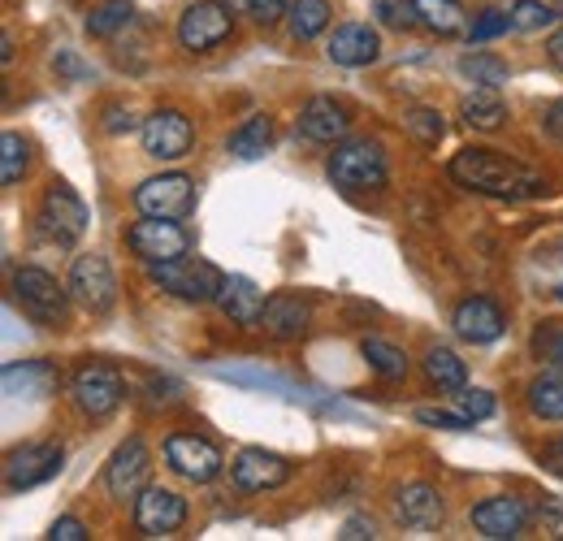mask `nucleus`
<instances>
[{
    "instance_id": "nucleus-1",
    "label": "nucleus",
    "mask_w": 563,
    "mask_h": 541,
    "mask_svg": "<svg viewBox=\"0 0 563 541\" xmlns=\"http://www.w3.org/2000/svg\"><path fill=\"white\" fill-rule=\"evenodd\" d=\"M451 178L464 187V191H477V196H490V200H533L547 191V178L533 174L529 165L494 152V147H464L455 152L451 161Z\"/></svg>"
},
{
    "instance_id": "nucleus-2",
    "label": "nucleus",
    "mask_w": 563,
    "mask_h": 541,
    "mask_svg": "<svg viewBox=\"0 0 563 541\" xmlns=\"http://www.w3.org/2000/svg\"><path fill=\"white\" fill-rule=\"evenodd\" d=\"M325 174H330V183L343 187V191H377V187H386V178H390L386 147H382L377 139H343V143H334Z\"/></svg>"
},
{
    "instance_id": "nucleus-3",
    "label": "nucleus",
    "mask_w": 563,
    "mask_h": 541,
    "mask_svg": "<svg viewBox=\"0 0 563 541\" xmlns=\"http://www.w3.org/2000/svg\"><path fill=\"white\" fill-rule=\"evenodd\" d=\"M147 277L183 303H212L225 286V273L209 261H200V256H178V261H165V265H147Z\"/></svg>"
},
{
    "instance_id": "nucleus-4",
    "label": "nucleus",
    "mask_w": 563,
    "mask_h": 541,
    "mask_svg": "<svg viewBox=\"0 0 563 541\" xmlns=\"http://www.w3.org/2000/svg\"><path fill=\"white\" fill-rule=\"evenodd\" d=\"M13 303L35 321V325H57L70 303V286H62L48 269L22 265L13 273Z\"/></svg>"
},
{
    "instance_id": "nucleus-5",
    "label": "nucleus",
    "mask_w": 563,
    "mask_h": 541,
    "mask_svg": "<svg viewBox=\"0 0 563 541\" xmlns=\"http://www.w3.org/2000/svg\"><path fill=\"white\" fill-rule=\"evenodd\" d=\"M70 395H74V407H78L82 416L104 420V416H113V411L122 407L126 382H122V373L109 368V364H82L70 377Z\"/></svg>"
},
{
    "instance_id": "nucleus-6",
    "label": "nucleus",
    "mask_w": 563,
    "mask_h": 541,
    "mask_svg": "<svg viewBox=\"0 0 563 541\" xmlns=\"http://www.w3.org/2000/svg\"><path fill=\"white\" fill-rule=\"evenodd\" d=\"M126 247L143 265H165V261H178L191 252V234L174 217H143L126 230Z\"/></svg>"
},
{
    "instance_id": "nucleus-7",
    "label": "nucleus",
    "mask_w": 563,
    "mask_h": 541,
    "mask_svg": "<svg viewBox=\"0 0 563 541\" xmlns=\"http://www.w3.org/2000/svg\"><path fill=\"white\" fill-rule=\"evenodd\" d=\"M165 468L191 481V485H209L212 476H221V468H225V455L217 442L200 438V433H169L165 438Z\"/></svg>"
},
{
    "instance_id": "nucleus-8",
    "label": "nucleus",
    "mask_w": 563,
    "mask_h": 541,
    "mask_svg": "<svg viewBox=\"0 0 563 541\" xmlns=\"http://www.w3.org/2000/svg\"><path fill=\"white\" fill-rule=\"evenodd\" d=\"M140 139L152 161H183L196 147V126L183 109H156L143 118Z\"/></svg>"
},
{
    "instance_id": "nucleus-9",
    "label": "nucleus",
    "mask_w": 563,
    "mask_h": 541,
    "mask_svg": "<svg viewBox=\"0 0 563 541\" xmlns=\"http://www.w3.org/2000/svg\"><path fill=\"white\" fill-rule=\"evenodd\" d=\"M70 299L82 303L87 312H109L118 303V277H113V265L100 256V252H87L70 265Z\"/></svg>"
},
{
    "instance_id": "nucleus-10",
    "label": "nucleus",
    "mask_w": 563,
    "mask_h": 541,
    "mask_svg": "<svg viewBox=\"0 0 563 541\" xmlns=\"http://www.w3.org/2000/svg\"><path fill=\"white\" fill-rule=\"evenodd\" d=\"M533 525V507L516 494H494L473 507V529L490 541H516Z\"/></svg>"
},
{
    "instance_id": "nucleus-11",
    "label": "nucleus",
    "mask_w": 563,
    "mask_h": 541,
    "mask_svg": "<svg viewBox=\"0 0 563 541\" xmlns=\"http://www.w3.org/2000/svg\"><path fill=\"white\" fill-rule=\"evenodd\" d=\"M147 476H152V451L143 446V438H126L113 451V460L104 464V485H109V494L118 503H135L143 489L152 485Z\"/></svg>"
},
{
    "instance_id": "nucleus-12",
    "label": "nucleus",
    "mask_w": 563,
    "mask_h": 541,
    "mask_svg": "<svg viewBox=\"0 0 563 541\" xmlns=\"http://www.w3.org/2000/svg\"><path fill=\"white\" fill-rule=\"evenodd\" d=\"M230 35H234V18H230V9L217 4V0H200V4H191V9L178 18V44H183L187 53H212V48L225 44Z\"/></svg>"
},
{
    "instance_id": "nucleus-13",
    "label": "nucleus",
    "mask_w": 563,
    "mask_h": 541,
    "mask_svg": "<svg viewBox=\"0 0 563 541\" xmlns=\"http://www.w3.org/2000/svg\"><path fill=\"white\" fill-rule=\"evenodd\" d=\"M135 208L143 217H174L183 221L196 208V183L187 174H156L135 187Z\"/></svg>"
},
{
    "instance_id": "nucleus-14",
    "label": "nucleus",
    "mask_w": 563,
    "mask_h": 541,
    "mask_svg": "<svg viewBox=\"0 0 563 541\" xmlns=\"http://www.w3.org/2000/svg\"><path fill=\"white\" fill-rule=\"evenodd\" d=\"M40 221L57 243H78L87 234V203L74 191L70 183H48L44 203H40Z\"/></svg>"
},
{
    "instance_id": "nucleus-15",
    "label": "nucleus",
    "mask_w": 563,
    "mask_h": 541,
    "mask_svg": "<svg viewBox=\"0 0 563 541\" xmlns=\"http://www.w3.org/2000/svg\"><path fill=\"white\" fill-rule=\"evenodd\" d=\"M62 446L57 442H35V446H18V451H9V460H4V485H9V494H22V489H35V485H44V481H53V476L62 473Z\"/></svg>"
},
{
    "instance_id": "nucleus-16",
    "label": "nucleus",
    "mask_w": 563,
    "mask_h": 541,
    "mask_svg": "<svg viewBox=\"0 0 563 541\" xmlns=\"http://www.w3.org/2000/svg\"><path fill=\"white\" fill-rule=\"evenodd\" d=\"M135 525L143 538H169L187 525V498L165 489V485H147L135 498Z\"/></svg>"
},
{
    "instance_id": "nucleus-17",
    "label": "nucleus",
    "mask_w": 563,
    "mask_h": 541,
    "mask_svg": "<svg viewBox=\"0 0 563 541\" xmlns=\"http://www.w3.org/2000/svg\"><path fill=\"white\" fill-rule=\"evenodd\" d=\"M230 476L243 494H265V489H278L290 481V464L282 460L278 451H265V446H247L234 455L230 464Z\"/></svg>"
},
{
    "instance_id": "nucleus-18",
    "label": "nucleus",
    "mask_w": 563,
    "mask_h": 541,
    "mask_svg": "<svg viewBox=\"0 0 563 541\" xmlns=\"http://www.w3.org/2000/svg\"><path fill=\"white\" fill-rule=\"evenodd\" d=\"M295 126H299V135L308 139V143H343L347 131H352V113H347V104L334 100V96H312V100L299 109Z\"/></svg>"
},
{
    "instance_id": "nucleus-19",
    "label": "nucleus",
    "mask_w": 563,
    "mask_h": 541,
    "mask_svg": "<svg viewBox=\"0 0 563 541\" xmlns=\"http://www.w3.org/2000/svg\"><path fill=\"white\" fill-rule=\"evenodd\" d=\"M455 334L464 342H473V346H486V342H498L503 339V330H507V317H503V308L486 299V295H473V299H464L460 308H455Z\"/></svg>"
},
{
    "instance_id": "nucleus-20",
    "label": "nucleus",
    "mask_w": 563,
    "mask_h": 541,
    "mask_svg": "<svg viewBox=\"0 0 563 541\" xmlns=\"http://www.w3.org/2000/svg\"><path fill=\"white\" fill-rule=\"evenodd\" d=\"M325 53H330L334 66L364 69L382 57V35H377L373 26H364V22H347V26H339V31L330 35Z\"/></svg>"
},
{
    "instance_id": "nucleus-21",
    "label": "nucleus",
    "mask_w": 563,
    "mask_h": 541,
    "mask_svg": "<svg viewBox=\"0 0 563 541\" xmlns=\"http://www.w3.org/2000/svg\"><path fill=\"white\" fill-rule=\"evenodd\" d=\"M312 325V303L299 295H269L261 312V330L278 342H299Z\"/></svg>"
},
{
    "instance_id": "nucleus-22",
    "label": "nucleus",
    "mask_w": 563,
    "mask_h": 541,
    "mask_svg": "<svg viewBox=\"0 0 563 541\" xmlns=\"http://www.w3.org/2000/svg\"><path fill=\"white\" fill-rule=\"evenodd\" d=\"M395 507H399L404 529H412V533H429V529H438V525H442V516H446V503H442V494H438L429 481H412V485H404Z\"/></svg>"
},
{
    "instance_id": "nucleus-23",
    "label": "nucleus",
    "mask_w": 563,
    "mask_h": 541,
    "mask_svg": "<svg viewBox=\"0 0 563 541\" xmlns=\"http://www.w3.org/2000/svg\"><path fill=\"white\" fill-rule=\"evenodd\" d=\"M217 303H221V312L234 321V325H243V330H261V312H265V290L252 281V277H225V286H221V295H217Z\"/></svg>"
},
{
    "instance_id": "nucleus-24",
    "label": "nucleus",
    "mask_w": 563,
    "mask_h": 541,
    "mask_svg": "<svg viewBox=\"0 0 563 541\" xmlns=\"http://www.w3.org/2000/svg\"><path fill=\"white\" fill-rule=\"evenodd\" d=\"M57 386H62V373L48 360L4 364V395L9 399H48Z\"/></svg>"
},
{
    "instance_id": "nucleus-25",
    "label": "nucleus",
    "mask_w": 563,
    "mask_h": 541,
    "mask_svg": "<svg viewBox=\"0 0 563 541\" xmlns=\"http://www.w3.org/2000/svg\"><path fill=\"white\" fill-rule=\"evenodd\" d=\"M460 118L468 131H498L507 122V100L498 96V87H477L460 100Z\"/></svg>"
},
{
    "instance_id": "nucleus-26",
    "label": "nucleus",
    "mask_w": 563,
    "mask_h": 541,
    "mask_svg": "<svg viewBox=\"0 0 563 541\" xmlns=\"http://www.w3.org/2000/svg\"><path fill=\"white\" fill-rule=\"evenodd\" d=\"M417 22L433 35H468V13L460 0H412Z\"/></svg>"
},
{
    "instance_id": "nucleus-27",
    "label": "nucleus",
    "mask_w": 563,
    "mask_h": 541,
    "mask_svg": "<svg viewBox=\"0 0 563 541\" xmlns=\"http://www.w3.org/2000/svg\"><path fill=\"white\" fill-rule=\"evenodd\" d=\"M529 411L538 420H563V368L547 364V373L529 382Z\"/></svg>"
},
{
    "instance_id": "nucleus-28",
    "label": "nucleus",
    "mask_w": 563,
    "mask_h": 541,
    "mask_svg": "<svg viewBox=\"0 0 563 541\" xmlns=\"http://www.w3.org/2000/svg\"><path fill=\"white\" fill-rule=\"evenodd\" d=\"M424 377H429L438 390H446V395H460V390L468 386V368H464V360H460L451 346H429V355H424Z\"/></svg>"
},
{
    "instance_id": "nucleus-29",
    "label": "nucleus",
    "mask_w": 563,
    "mask_h": 541,
    "mask_svg": "<svg viewBox=\"0 0 563 541\" xmlns=\"http://www.w3.org/2000/svg\"><path fill=\"white\" fill-rule=\"evenodd\" d=\"M330 18H334V4H330V0H290V13H286L290 35H295L299 44L317 40V35L330 26Z\"/></svg>"
},
{
    "instance_id": "nucleus-30",
    "label": "nucleus",
    "mask_w": 563,
    "mask_h": 541,
    "mask_svg": "<svg viewBox=\"0 0 563 541\" xmlns=\"http://www.w3.org/2000/svg\"><path fill=\"white\" fill-rule=\"evenodd\" d=\"M360 355L368 360V368L382 377V382H408V355L395 346V342L386 339H364L360 342Z\"/></svg>"
},
{
    "instance_id": "nucleus-31",
    "label": "nucleus",
    "mask_w": 563,
    "mask_h": 541,
    "mask_svg": "<svg viewBox=\"0 0 563 541\" xmlns=\"http://www.w3.org/2000/svg\"><path fill=\"white\" fill-rule=\"evenodd\" d=\"M269 143H274V118L252 113V118L230 135V156H239V161H256V156L269 152Z\"/></svg>"
},
{
    "instance_id": "nucleus-32",
    "label": "nucleus",
    "mask_w": 563,
    "mask_h": 541,
    "mask_svg": "<svg viewBox=\"0 0 563 541\" xmlns=\"http://www.w3.org/2000/svg\"><path fill=\"white\" fill-rule=\"evenodd\" d=\"M212 377H221V382H234V386H252V390H274L282 399H308L303 390H295L286 377L278 373H269V368H212Z\"/></svg>"
},
{
    "instance_id": "nucleus-33",
    "label": "nucleus",
    "mask_w": 563,
    "mask_h": 541,
    "mask_svg": "<svg viewBox=\"0 0 563 541\" xmlns=\"http://www.w3.org/2000/svg\"><path fill=\"white\" fill-rule=\"evenodd\" d=\"M460 74H464L468 82H477V87H503V82L511 78V66H507L503 57L486 53V48H473V53L460 57Z\"/></svg>"
},
{
    "instance_id": "nucleus-34",
    "label": "nucleus",
    "mask_w": 563,
    "mask_h": 541,
    "mask_svg": "<svg viewBox=\"0 0 563 541\" xmlns=\"http://www.w3.org/2000/svg\"><path fill=\"white\" fill-rule=\"evenodd\" d=\"M131 18H135V4H131V0H104L100 9L87 13V35H91V40H109V35L126 31Z\"/></svg>"
},
{
    "instance_id": "nucleus-35",
    "label": "nucleus",
    "mask_w": 563,
    "mask_h": 541,
    "mask_svg": "<svg viewBox=\"0 0 563 541\" xmlns=\"http://www.w3.org/2000/svg\"><path fill=\"white\" fill-rule=\"evenodd\" d=\"M26 165H31V143L18 135V131H4L0 135V183L4 187H18L26 178Z\"/></svg>"
},
{
    "instance_id": "nucleus-36",
    "label": "nucleus",
    "mask_w": 563,
    "mask_h": 541,
    "mask_svg": "<svg viewBox=\"0 0 563 541\" xmlns=\"http://www.w3.org/2000/svg\"><path fill=\"white\" fill-rule=\"evenodd\" d=\"M555 22H560V13L547 0H516L511 4V31H547Z\"/></svg>"
},
{
    "instance_id": "nucleus-37",
    "label": "nucleus",
    "mask_w": 563,
    "mask_h": 541,
    "mask_svg": "<svg viewBox=\"0 0 563 541\" xmlns=\"http://www.w3.org/2000/svg\"><path fill=\"white\" fill-rule=\"evenodd\" d=\"M404 126H408V135H417V143H424V147H438V143H442V131H446L442 118H438V109H424V104L404 113Z\"/></svg>"
},
{
    "instance_id": "nucleus-38",
    "label": "nucleus",
    "mask_w": 563,
    "mask_h": 541,
    "mask_svg": "<svg viewBox=\"0 0 563 541\" xmlns=\"http://www.w3.org/2000/svg\"><path fill=\"white\" fill-rule=\"evenodd\" d=\"M507 31H511V9H482L468 26V44H490Z\"/></svg>"
},
{
    "instance_id": "nucleus-39",
    "label": "nucleus",
    "mask_w": 563,
    "mask_h": 541,
    "mask_svg": "<svg viewBox=\"0 0 563 541\" xmlns=\"http://www.w3.org/2000/svg\"><path fill=\"white\" fill-rule=\"evenodd\" d=\"M373 13H377V22L390 26V31H408V26H417V9H412V0H373Z\"/></svg>"
},
{
    "instance_id": "nucleus-40",
    "label": "nucleus",
    "mask_w": 563,
    "mask_h": 541,
    "mask_svg": "<svg viewBox=\"0 0 563 541\" xmlns=\"http://www.w3.org/2000/svg\"><path fill=\"white\" fill-rule=\"evenodd\" d=\"M533 351H538V360L563 368V321H542V330L533 334Z\"/></svg>"
},
{
    "instance_id": "nucleus-41",
    "label": "nucleus",
    "mask_w": 563,
    "mask_h": 541,
    "mask_svg": "<svg viewBox=\"0 0 563 541\" xmlns=\"http://www.w3.org/2000/svg\"><path fill=\"white\" fill-rule=\"evenodd\" d=\"M417 424L446 429V433H468L477 420H473V416H464V411H438V407H421V411H417Z\"/></svg>"
},
{
    "instance_id": "nucleus-42",
    "label": "nucleus",
    "mask_w": 563,
    "mask_h": 541,
    "mask_svg": "<svg viewBox=\"0 0 563 541\" xmlns=\"http://www.w3.org/2000/svg\"><path fill=\"white\" fill-rule=\"evenodd\" d=\"M533 525L547 533V538L563 541V498H542L533 507Z\"/></svg>"
},
{
    "instance_id": "nucleus-43",
    "label": "nucleus",
    "mask_w": 563,
    "mask_h": 541,
    "mask_svg": "<svg viewBox=\"0 0 563 541\" xmlns=\"http://www.w3.org/2000/svg\"><path fill=\"white\" fill-rule=\"evenodd\" d=\"M455 404H460V411H464V416H473V420H490L494 407H498L490 390H468V386L455 395Z\"/></svg>"
},
{
    "instance_id": "nucleus-44",
    "label": "nucleus",
    "mask_w": 563,
    "mask_h": 541,
    "mask_svg": "<svg viewBox=\"0 0 563 541\" xmlns=\"http://www.w3.org/2000/svg\"><path fill=\"white\" fill-rule=\"evenodd\" d=\"M100 126H104V135H126V131H135L140 122H135V113H131L126 104H104Z\"/></svg>"
},
{
    "instance_id": "nucleus-45",
    "label": "nucleus",
    "mask_w": 563,
    "mask_h": 541,
    "mask_svg": "<svg viewBox=\"0 0 563 541\" xmlns=\"http://www.w3.org/2000/svg\"><path fill=\"white\" fill-rule=\"evenodd\" d=\"M247 13L261 22V26H274L290 13V0H247Z\"/></svg>"
},
{
    "instance_id": "nucleus-46",
    "label": "nucleus",
    "mask_w": 563,
    "mask_h": 541,
    "mask_svg": "<svg viewBox=\"0 0 563 541\" xmlns=\"http://www.w3.org/2000/svg\"><path fill=\"white\" fill-rule=\"evenodd\" d=\"M57 69H62L66 78H74V82H87V78H96V69L82 66V62L74 57L70 48H62V53H57Z\"/></svg>"
},
{
    "instance_id": "nucleus-47",
    "label": "nucleus",
    "mask_w": 563,
    "mask_h": 541,
    "mask_svg": "<svg viewBox=\"0 0 563 541\" xmlns=\"http://www.w3.org/2000/svg\"><path fill=\"white\" fill-rule=\"evenodd\" d=\"M339 538L343 541H364V538H377V525L368 520V516H352V520H343V529H339Z\"/></svg>"
},
{
    "instance_id": "nucleus-48",
    "label": "nucleus",
    "mask_w": 563,
    "mask_h": 541,
    "mask_svg": "<svg viewBox=\"0 0 563 541\" xmlns=\"http://www.w3.org/2000/svg\"><path fill=\"white\" fill-rule=\"evenodd\" d=\"M53 541H87V525L82 520H74V516H62L57 525H53Z\"/></svg>"
},
{
    "instance_id": "nucleus-49",
    "label": "nucleus",
    "mask_w": 563,
    "mask_h": 541,
    "mask_svg": "<svg viewBox=\"0 0 563 541\" xmlns=\"http://www.w3.org/2000/svg\"><path fill=\"white\" fill-rule=\"evenodd\" d=\"M542 126H547V135L563 143V100H555V104L542 113Z\"/></svg>"
},
{
    "instance_id": "nucleus-50",
    "label": "nucleus",
    "mask_w": 563,
    "mask_h": 541,
    "mask_svg": "<svg viewBox=\"0 0 563 541\" xmlns=\"http://www.w3.org/2000/svg\"><path fill=\"white\" fill-rule=\"evenodd\" d=\"M547 57H551V66H560L563 69V26L551 35V44H547Z\"/></svg>"
},
{
    "instance_id": "nucleus-51",
    "label": "nucleus",
    "mask_w": 563,
    "mask_h": 541,
    "mask_svg": "<svg viewBox=\"0 0 563 541\" xmlns=\"http://www.w3.org/2000/svg\"><path fill=\"white\" fill-rule=\"evenodd\" d=\"M0 62H4V66L13 62V35H4V40H0Z\"/></svg>"
},
{
    "instance_id": "nucleus-52",
    "label": "nucleus",
    "mask_w": 563,
    "mask_h": 541,
    "mask_svg": "<svg viewBox=\"0 0 563 541\" xmlns=\"http://www.w3.org/2000/svg\"><path fill=\"white\" fill-rule=\"evenodd\" d=\"M555 460H560V464H563V438H560V442H555Z\"/></svg>"
},
{
    "instance_id": "nucleus-53",
    "label": "nucleus",
    "mask_w": 563,
    "mask_h": 541,
    "mask_svg": "<svg viewBox=\"0 0 563 541\" xmlns=\"http://www.w3.org/2000/svg\"><path fill=\"white\" fill-rule=\"evenodd\" d=\"M560 299H563V286H560Z\"/></svg>"
}]
</instances>
